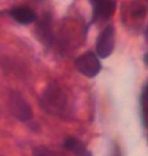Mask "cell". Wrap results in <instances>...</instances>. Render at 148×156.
<instances>
[{"label": "cell", "instance_id": "277c9868", "mask_svg": "<svg viewBox=\"0 0 148 156\" xmlns=\"http://www.w3.org/2000/svg\"><path fill=\"white\" fill-rule=\"evenodd\" d=\"M116 9L115 0H103L93 4L92 23L99 20H106L114 14Z\"/></svg>", "mask_w": 148, "mask_h": 156}, {"label": "cell", "instance_id": "ba28073f", "mask_svg": "<svg viewBox=\"0 0 148 156\" xmlns=\"http://www.w3.org/2000/svg\"><path fill=\"white\" fill-rule=\"evenodd\" d=\"M99 1H103V0H90V2L92 3V4H94V3H96V2H99Z\"/></svg>", "mask_w": 148, "mask_h": 156}, {"label": "cell", "instance_id": "5b68a950", "mask_svg": "<svg viewBox=\"0 0 148 156\" xmlns=\"http://www.w3.org/2000/svg\"><path fill=\"white\" fill-rule=\"evenodd\" d=\"M9 15L16 21L17 23L27 24L33 23L36 20V13L31 8L27 7V6H17V7H13L9 11Z\"/></svg>", "mask_w": 148, "mask_h": 156}, {"label": "cell", "instance_id": "6da1fadb", "mask_svg": "<svg viewBox=\"0 0 148 156\" xmlns=\"http://www.w3.org/2000/svg\"><path fill=\"white\" fill-rule=\"evenodd\" d=\"M77 70L84 76L93 78L100 72L102 64L99 57L93 52H86L75 60Z\"/></svg>", "mask_w": 148, "mask_h": 156}, {"label": "cell", "instance_id": "7a4b0ae2", "mask_svg": "<svg viewBox=\"0 0 148 156\" xmlns=\"http://www.w3.org/2000/svg\"><path fill=\"white\" fill-rule=\"evenodd\" d=\"M115 48V29L113 26H108L102 30L96 39V56L106 59L112 55Z\"/></svg>", "mask_w": 148, "mask_h": 156}, {"label": "cell", "instance_id": "8992f818", "mask_svg": "<svg viewBox=\"0 0 148 156\" xmlns=\"http://www.w3.org/2000/svg\"><path fill=\"white\" fill-rule=\"evenodd\" d=\"M63 146L66 149H69L72 152H74L78 156H83L87 152V149L85 145L83 144V142H81L77 138H73V137H69V138L65 139Z\"/></svg>", "mask_w": 148, "mask_h": 156}, {"label": "cell", "instance_id": "3957f363", "mask_svg": "<svg viewBox=\"0 0 148 156\" xmlns=\"http://www.w3.org/2000/svg\"><path fill=\"white\" fill-rule=\"evenodd\" d=\"M10 111L13 116L21 122H27L33 118V112L27 101L17 92H11L9 96Z\"/></svg>", "mask_w": 148, "mask_h": 156}, {"label": "cell", "instance_id": "52a82bcc", "mask_svg": "<svg viewBox=\"0 0 148 156\" xmlns=\"http://www.w3.org/2000/svg\"><path fill=\"white\" fill-rule=\"evenodd\" d=\"M146 101H147V92L146 86L143 87L142 92L140 94V105H141V118L143 121V126H146Z\"/></svg>", "mask_w": 148, "mask_h": 156}, {"label": "cell", "instance_id": "9c48e42d", "mask_svg": "<svg viewBox=\"0 0 148 156\" xmlns=\"http://www.w3.org/2000/svg\"><path fill=\"white\" fill-rule=\"evenodd\" d=\"M83 156H93L92 154H91V152H89L88 150H87V152H86V153L85 154H84Z\"/></svg>", "mask_w": 148, "mask_h": 156}]
</instances>
